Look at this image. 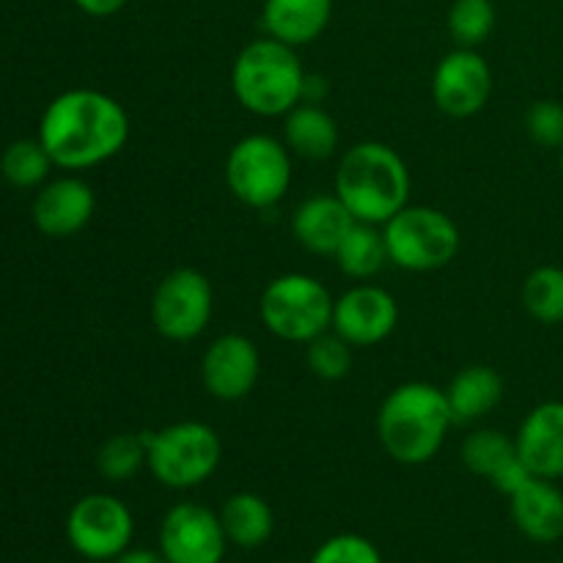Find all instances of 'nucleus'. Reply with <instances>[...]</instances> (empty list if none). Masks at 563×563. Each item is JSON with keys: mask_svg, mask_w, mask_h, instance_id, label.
Here are the masks:
<instances>
[{"mask_svg": "<svg viewBox=\"0 0 563 563\" xmlns=\"http://www.w3.org/2000/svg\"><path fill=\"white\" fill-rule=\"evenodd\" d=\"M410 168L394 146L363 141L346 148L335 165V196L357 223L385 225L410 203Z\"/></svg>", "mask_w": 563, "mask_h": 563, "instance_id": "3", "label": "nucleus"}, {"mask_svg": "<svg viewBox=\"0 0 563 563\" xmlns=\"http://www.w3.org/2000/svg\"><path fill=\"white\" fill-rule=\"evenodd\" d=\"M258 377H262V355L247 335L223 333L203 350L201 385L212 399H245L258 385Z\"/></svg>", "mask_w": 563, "mask_h": 563, "instance_id": "14", "label": "nucleus"}, {"mask_svg": "<svg viewBox=\"0 0 563 563\" xmlns=\"http://www.w3.org/2000/svg\"><path fill=\"white\" fill-rule=\"evenodd\" d=\"M306 66L295 47L273 36L253 38L231 64V91L236 102L262 119H284L302 102Z\"/></svg>", "mask_w": 563, "mask_h": 563, "instance_id": "4", "label": "nucleus"}, {"mask_svg": "<svg viewBox=\"0 0 563 563\" xmlns=\"http://www.w3.org/2000/svg\"><path fill=\"white\" fill-rule=\"evenodd\" d=\"M352 225H355V218L335 192L333 196L328 192L308 196L291 212V234H295L297 245L313 256H335L341 240Z\"/></svg>", "mask_w": 563, "mask_h": 563, "instance_id": "18", "label": "nucleus"}, {"mask_svg": "<svg viewBox=\"0 0 563 563\" xmlns=\"http://www.w3.org/2000/svg\"><path fill=\"white\" fill-rule=\"evenodd\" d=\"M53 159H49L47 148L42 141H14L3 154H0V174L16 190H33L47 181L49 170H53Z\"/></svg>", "mask_w": 563, "mask_h": 563, "instance_id": "27", "label": "nucleus"}, {"mask_svg": "<svg viewBox=\"0 0 563 563\" xmlns=\"http://www.w3.org/2000/svg\"><path fill=\"white\" fill-rule=\"evenodd\" d=\"M135 517L130 506L108 493L82 495L66 517V539L86 561H115L132 548Z\"/></svg>", "mask_w": 563, "mask_h": 563, "instance_id": "10", "label": "nucleus"}, {"mask_svg": "<svg viewBox=\"0 0 563 563\" xmlns=\"http://www.w3.org/2000/svg\"><path fill=\"white\" fill-rule=\"evenodd\" d=\"M493 93V69L473 47H456L438 60L432 75V99L440 113L471 119L482 113Z\"/></svg>", "mask_w": 563, "mask_h": 563, "instance_id": "12", "label": "nucleus"}, {"mask_svg": "<svg viewBox=\"0 0 563 563\" xmlns=\"http://www.w3.org/2000/svg\"><path fill=\"white\" fill-rule=\"evenodd\" d=\"M324 93H328V80H324V77L311 75V71H308L306 91H302V102L319 104L324 99Z\"/></svg>", "mask_w": 563, "mask_h": 563, "instance_id": "34", "label": "nucleus"}, {"mask_svg": "<svg viewBox=\"0 0 563 563\" xmlns=\"http://www.w3.org/2000/svg\"><path fill=\"white\" fill-rule=\"evenodd\" d=\"M93 209H97V196L86 179L58 176L38 187L31 218L33 225L49 240H69L91 223Z\"/></svg>", "mask_w": 563, "mask_h": 563, "instance_id": "15", "label": "nucleus"}, {"mask_svg": "<svg viewBox=\"0 0 563 563\" xmlns=\"http://www.w3.org/2000/svg\"><path fill=\"white\" fill-rule=\"evenodd\" d=\"M399 324V302L388 289L374 284H357L335 297L333 328L352 350L383 344Z\"/></svg>", "mask_w": 563, "mask_h": 563, "instance_id": "13", "label": "nucleus"}, {"mask_svg": "<svg viewBox=\"0 0 563 563\" xmlns=\"http://www.w3.org/2000/svg\"><path fill=\"white\" fill-rule=\"evenodd\" d=\"M148 434L146 432H121L104 440L97 451V471L108 482L121 484L135 478L146 467Z\"/></svg>", "mask_w": 563, "mask_h": 563, "instance_id": "26", "label": "nucleus"}, {"mask_svg": "<svg viewBox=\"0 0 563 563\" xmlns=\"http://www.w3.org/2000/svg\"><path fill=\"white\" fill-rule=\"evenodd\" d=\"M498 22L493 0H454L449 9V33L456 47H473L487 42Z\"/></svg>", "mask_w": 563, "mask_h": 563, "instance_id": "28", "label": "nucleus"}, {"mask_svg": "<svg viewBox=\"0 0 563 563\" xmlns=\"http://www.w3.org/2000/svg\"><path fill=\"white\" fill-rule=\"evenodd\" d=\"M214 313V289L196 267H176L154 286L148 317L165 341L187 344L203 335Z\"/></svg>", "mask_w": 563, "mask_h": 563, "instance_id": "9", "label": "nucleus"}, {"mask_svg": "<svg viewBox=\"0 0 563 563\" xmlns=\"http://www.w3.org/2000/svg\"><path fill=\"white\" fill-rule=\"evenodd\" d=\"M295 165L284 141L264 132L240 137L225 157V185L247 209H273L291 187Z\"/></svg>", "mask_w": 563, "mask_h": 563, "instance_id": "8", "label": "nucleus"}, {"mask_svg": "<svg viewBox=\"0 0 563 563\" xmlns=\"http://www.w3.org/2000/svg\"><path fill=\"white\" fill-rule=\"evenodd\" d=\"M339 141V124L322 104L300 102L284 115V143L295 157L322 163L333 157Z\"/></svg>", "mask_w": 563, "mask_h": 563, "instance_id": "21", "label": "nucleus"}, {"mask_svg": "<svg viewBox=\"0 0 563 563\" xmlns=\"http://www.w3.org/2000/svg\"><path fill=\"white\" fill-rule=\"evenodd\" d=\"M504 377L493 366L473 363L465 366L445 388L454 423H476L487 418L504 401Z\"/></svg>", "mask_w": 563, "mask_h": 563, "instance_id": "22", "label": "nucleus"}, {"mask_svg": "<svg viewBox=\"0 0 563 563\" xmlns=\"http://www.w3.org/2000/svg\"><path fill=\"white\" fill-rule=\"evenodd\" d=\"M335 264L352 280H372L388 264V245L379 225L357 223L346 231L335 251Z\"/></svg>", "mask_w": 563, "mask_h": 563, "instance_id": "24", "label": "nucleus"}, {"mask_svg": "<svg viewBox=\"0 0 563 563\" xmlns=\"http://www.w3.org/2000/svg\"><path fill=\"white\" fill-rule=\"evenodd\" d=\"M146 434V467L168 489L201 487L223 460L220 434L203 421H176Z\"/></svg>", "mask_w": 563, "mask_h": 563, "instance_id": "7", "label": "nucleus"}, {"mask_svg": "<svg viewBox=\"0 0 563 563\" xmlns=\"http://www.w3.org/2000/svg\"><path fill=\"white\" fill-rule=\"evenodd\" d=\"M130 0H75L77 9L88 16H97V20H104V16L119 14Z\"/></svg>", "mask_w": 563, "mask_h": 563, "instance_id": "32", "label": "nucleus"}, {"mask_svg": "<svg viewBox=\"0 0 563 563\" xmlns=\"http://www.w3.org/2000/svg\"><path fill=\"white\" fill-rule=\"evenodd\" d=\"M220 522L229 544L242 550H256L269 542L275 531L273 506L256 493H234L220 509Z\"/></svg>", "mask_w": 563, "mask_h": 563, "instance_id": "23", "label": "nucleus"}, {"mask_svg": "<svg viewBox=\"0 0 563 563\" xmlns=\"http://www.w3.org/2000/svg\"><path fill=\"white\" fill-rule=\"evenodd\" d=\"M308 563H385L377 544L361 533H335L313 550Z\"/></svg>", "mask_w": 563, "mask_h": 563, "instance_id": "30", "label": "nucleus"}, {"mask_svg": "<svg viewBox=\"0 0 563 563\" xmlns=\"http://www.w3.org/2000/svg\"><path fill=\"white\" fill-rule=\"evenodd\" d=\"M559 168H561V179H563V148L559 152Z\"/></svg>", "mask_w": 563, "mask_h": 563, "instance_id": "35", "label": "nucleus"}, {"mask_svg": "<svg viewBox=\"0 0 563 563\" xmlns=\"http://www.w3.org/2000/svg\"><path fill=\"white\" fill-rule=\"evenodd\" d=\"M130 113L110 93L69 88L44 108L38 141L55 168L88 170L108 163L130 141Z\"/></svg>", "mask_w": 563, "mask_h": 563, "instance_id": "1", "label": "nucleus"}, {"mask_svg": "<svg viewBox=\"0 0 563 563\" xmlns=\"http://www.w3.org/2000/svg\"><path fill=\"white\" fill-rule=\"evenodd\" d=\"M388 262L405 273H434L449 267L462 247V231L443 209L407 203L383 225Z\"/></svg>", "mask_w": 563, "mask_h": 563, "instance_id": "6", "label": "nucleus"}, {"mask_svg": "<svg viewBox=\"0 0 563 563\" xmlns=\"http://www.w3.org/2000/svg\"><path fill=\"white\" fill-rule=\"evenodd\" d=\"M335 297L319 278L284 273L264 286L258 297L262 324L280 341L302 344L333 328Z\"/></svg>", "mask_w": 563, "mask_h": 563, "instance_id": "5", "label": "nucleus"}, {"mask_svg": "<svg viewBox=\"0 0 563 563\" xmlns=\"http://www.w3.org/2000/svg\"><path fill=\"white\" fill-rule=\"evenodd\" d=\"M517 531L537 544H553L563 537V493L550 478H528L509 498Z\"/></svg>", "mask_w": 563, "mask_h": 563, "instance_id": "19", "label": "nucleus"}, {"mask_svg": "<svg viewBox=\"0 0 563 563\" xmlns=\"http://www.w3.org/2000/svg\"><path fill=\"white\" fill-rule=\"evenodd\" d=\"M110 563H168L159 550H146V548H130Z\"/></svg>", "mask_w": 563, "mask_h": 563, "instance_id": "33", "label": "nucleus"}, {"mask_svg": "<svg viewBox=\"0 0 563 563\" xmlns=\"http://www.w3.org/2000/svg\"><path fill=\"white\" fill-rule=\"evenodd\" d=\"M225 548L220 515L203 504L181 500L159 522V553L168 563H223Z\"/></svg>", "mask_w": 563, "mask_h": 563, "instance_id": "11", "label": "nucleus"}, {"mask_svg": "<svg viewBox=\"0 0 563 563\" xmlns=\"http://www.w3.org/2000/svg\"><path fill=\"white\" fill-rule=\"evenodd\" d=\"M522 465L537 478H563V401H542L522 418L515 434Z\"/></svg>", "mask_w": 563, "mask_h": 563, "instance_id": "16", "label": "nucleus"}, {"mask_svg": "<svg viewBox=\"0 0 563 563\" xmlns=\"http://www.w3.org/2000/svg\"><path fill=\"white\" fill-rule=\"evenodd\" d=\"M462 462L473 476L487 478L506 498H511L528 478H533L517 454L515 438H506L498 429H476L467 434L462 440Z\"/></svg>", "mask_w": 563, "mask_h": 563, "instance_id": "17", "label": "nucleus"}, {"mask_svg": "<svg viewBox=\"0 0 563 563\" xmlns=\"http://www.w3.org/2000/svg\"><path fill=\"white\" fill-rule=\"evenodd\" d=\"M526 132L537 146L563 148V102L559 99H539L526 113Z\"/></svg>", "mask_w": 563, "mask_h": 563, "instance_id": "31", "label": "nucleus"}, {"mask_svg": "<svg viewBox=\"0 0 563 563\" xmlns=\"http://www.w3.org/2000/svg\"><path fill=\"white\" fill-rule=\"evenodd\" d=\"M333 20V0H264V33L289 47L313 44Z\"/></svg>", "mask_w": 563, "mask_h": 563, "instance_id": "20", "label": "nucleus"}, {"mask_svg": "<svg viewBox=\"0 0 563 563\" xmlns=\"http://www.w3.org/2000/svg\"><path fill=\"white\" fill-rule=\"evenodd\" d=\"M454 416L445 388L423 379L401 383L383 399L377 412V438L385 454L407 467L432 462L445 445Z\"/></svg>", "mask_w": 563, "mask_h": 563, "instance_id": "2", "label": "nucleus"}, {"mask_svg": "<svg viewBox=\"0 0 563 563\" xmlns=\"http://www.w3.org/2000/svg\"><path fill=\"white\" fill-rule=\"evenodd\" d=\"M306 363L313 377L324 383H339L352 368V346L335 330H324L322 335L306 344Z\"/></svg>", "mask_w": 563, "mask_h": 563, "instance_id": "29", "label": "nucleus"}, {"mask_svg": "<svg viewBox=\"0 0 563 563\" xmlns=\"http://www.w3.org/2000/svg\"><path fill=\"white\" fill-rule=\"evenodd\" d=\"M522 306L539 324H563V267L542 264L522 280Z\"/></svg>", "mask_w": 563, "mask_h": 563, "instance_id": "25", "label": "nucleus"}]
</instances>
